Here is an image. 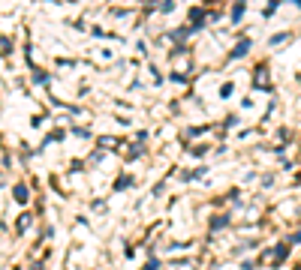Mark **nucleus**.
<instances>
[{
    "label": "nucleus",
    "instance_id": "1",
    "mask_svg": "<svg viewBox=\"0 0 301 270\" xmlns=\"http://www.w3.org/2000/svg\"><path fill=\"white\" fill-rule=\"evenodd\" d=\"M247 51H250V39H241V42H238L232 51H229V57H232V60H235V57H244Z\"/></svg>",
    "mask_w": 301,
    "mask_h": 270
},
{
    "label": "nucleus",
    "instance_id": "2",
    "mask_svg": "<svg viewBox=\"0 0 301 270\" xmlns=\"http://www.w3.org/2000/svg\"><path fill=\"white\" fill-rule=\"evenodd\" d=\"M190 21H193V27H190V30H199V27H202V21H205V9H190Z\"/></svg>",
    "mask_w": 301,
    "mask_h": 270
},
{
    "label": "nucleus",
    "instance_id": "3",
    "mask_svg": "<svg viewBox=\"0 0 301 270\" xmlns=\"http://www.w3.org/2000/svg\"><path fill=\"white\" fill-rule=\"evenodd\" d=\"M256 87H268V69H265V66H259L256 69V81H253Z\"/></svg>",
    "mask_w": 301,
    "mask_h": 270
},
{
    "label": "nucleus",
    "instance_id": "4",
    "mask_svg": "<svg viewBox=\"0 0 301 270\" xmlns=\"http://www.w3.org/2000/svg\"><path fill=\"white\" fill-rule=\"evenodd\" d=\"M27 198H30V192H27V186H24V183H19V186H15V201H19V204H24V201H27Z\"/></svg>",
    "mask_w": 301,
    "mask_h": 270
},
{
    "label": "nucleus",
    "instance_id": "5",
    "mask_svg": "<svg viewBox=\"0 0 301 270\" xmlns=\"http://www.w3.org/2000/svg\"><path fill=\"white\" fill-rule=\"evenodd\" d=\"M244 9H247L244 3H235V6H232V21H238V18L244 15Z\"/></svg>",
    "mask_w": 301,
    "mask_h": 270
},
{
    "label": "nucleus",
    "instance_id": "6",
    "mask_svg": "<svg viewBox=\"0 0 301 270\" xmlns=\"http://www.w3.org/2000/svg\"><path fill=\"white\" fill-rule=\"evenodd\" d=\"M157 9H160V12H172L175 3H172V0H160V3H157Z\"/></svg>",
    "mask_w": 301,
    "mask_h": 270
},
{
    "label": "nucleus",
    "instance_id": "7",
    "mask_svg": "<svg viewBox=\"0 0 301 270\" xmlns=\"http://www.w3.org/2000/svg\"><path fill=\"white\" fill-rule=\"evenodd\" d=\"M30 228V216L24 213V216H19V231H27Z\"/></svg>",
    "mask_w": 301,
    "mask_h": 270
},
{
    "label": "nucleus",
    "instance_id": "8",
    "mask_svg": "<svg viewBox=\"0 0 301 270\" xmlns=\"http://www.w3.org/2000/svg\"><path fill=\"white\" fill-rule=\"evenodd\" d=\"M289 39V33H274L271 36V45H280V42H286Z\"/></svg>",
    "mask_w": 301,
    "mask_h": 270
},
{
    "label": "nucleus",
    "instance_id": "9",
    "mask_svg": "<svg viewBox=\"0 0 301 270\" xmlns=\"http://www.w3.org/2000/svg\"><path fill=\"white\" fill-rule=\"evenodd\" d=\"M100 144H102V147H115V144H118V138H112V135H105V138H100Z\"/></svg>",
    "mask_w": 301,
    "mask_h": 270
},
{
    "label": "nucleus",
    "instance_id": "10",
    "mask_svg": "<svg viewBox=\"0 0 301 270\" xmlns=\"http://www.w3.org/2000/svg\"><path fill=\"white\" fill-rule=\"evenodd\" d=\"M226 225V216H217V219H211V228H223Z\"/></svg>",
    "mask_w": 301,
    "mask_h": 270
},
{
    "label": "nucleus",
    "instance_id": "11",
    "mask_svg": "<svg viewBox=\"0 0 301 270\" xmlns=\"http://www.w3.org/2000/svg\"><path fill=\"white\" fill-rule=\"evenodd\" d=\"M123 186H130V177H120V180H115V189H123Z\"/></svg>",
    "mask_w": 301,
    "mask_h": 270
},
{
    "label": "nucleus",
    "instance_id": "12",
    "mask_svg": "<svg viewBox=\"0 0 301 270\" xmlns=\"http://www.w3.org/2000/svg\"><path fill=\"white\" fill-rule=\"evenodd\" d=\"M298 240H301V231H295V234H289V240H286V243L292 246V243H298Z\"/></svg>",
    "mask_w": 301,
    "mask_h": 270
}]
</instances>
